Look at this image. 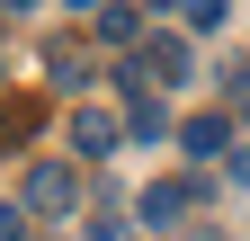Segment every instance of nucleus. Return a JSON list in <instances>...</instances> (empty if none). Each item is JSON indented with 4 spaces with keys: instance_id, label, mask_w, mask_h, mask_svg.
Instances as JSON below:
<instances>
[{
    "instance_id": "nucleus-1",
    "label": "nucleus",
    "mask_w": 250,
    "mask_h": 241,
    "mask_svg": "<svg viewBox=\"0 0 250 241\" xmlns=\"http://www.w3.org/2000/svg\"><path fill=\"white\" fill-rule=\"evenodd\" d=\"M188 72H197L188 36H170V27H161V36H143V54H134V80H143V89H152V80H188Z\"/></svg>"
},
{
    "instance_id": "nucleus-2",
    "label": "nucleus",
    "mask_w": 250,
    "mask_h": 241,
    "mask_svg": "<svg viewBox=\"0 0 250 241\" xmlns=\"http://www.w3.org/2000/svg\"><path fill=\"white\" fill-rule=\"evenodd\" d=\"M27 205H36V215H72V205H81L72 161H36V170H27Z\"/></svg>"
},
{
    "instance_id": "nucleus-3",
    "label": "nucleus",
    "mask_w": 250,
    "mask_h": 241,
    "mask_svg": "<svg viewBox=\"0 0 250 241\" xmlns=\"http://www.w3.org/2000/svg\"><path fill=\"white\" fill-rule=\"evenodd\" d=\"M197 197H206L197 179H152V188L134 197V223H152V232H161V223H179V215H188Z\"/></svg>"
},
{
    "instance_id": "nucleus-4",
    "label": "nucleus",
    "mask_w": 250,
    "mask_h": 241,
    "mask_svg": "<svg viewBox=\"0 0 250 241\" xmlns=\"http://www.w3.org/2000/svg\"><path fill=\"white\" fill-rule=\"evenodd\" d=\"M116 134H125V116H107V107H81V116H72V152H81V161H107Z\"/></svg>"
},
{
    "instance_id": "nucleus-5",
    "label": "nucleus",
    "mask_w": 250,
    "mask_h": 241,
    "mask_svg": "<svg viewBox=\"0 0 250 241\" xmlns=\"http://www.w3.org/2000/svg\"><path fill=\"white\" fill-rule=\"evenodd\" d=\"M125 134H143V143H161V134H170V116H161V99H152L143 80H134V99H125Z\"/></svg>"
},
{
    "instance_id": "nucleus-6",
    "label": "nucleus",
    "mask_w": 250,
    "mask_h": 241,
    "mask_svg": "<svg viewBox=\"0 0 250 241\" xmlns=\"http://www.w3.org/2000/svg\"><path fill=\"white\" fill-rule=\"evenodd\" d=\"M179 152L188 161H214V152H224V116H188V125H179Z\"/></svg>"
},
{
    "instance_id": "nucleus-7",
    "label": "nucleus",
    "mask_w": 250,
    "mask_h": 241,
    "mask_svg": "<svg viewBox=\"0 0 250 241\" xmlns=\"http://www.w3.org/2000/svg\"><path fill=\"white\" fill-rule=\"evenodd\" d=\"M99 36H107V45H143V9L107 0V9H99Z\"/></svg>"
},
{
    "instance_id": "nucleus-8",
    "label": "nucleus",
    "mask_w": 250,
    "mask_h": 241,
    "mask_svg": "<svg viewBox=\"0 0 250 241\" xmlns=\"http://www.w3.org/2000/svg\"><path fill=\"white\" fill-rule=\"evenodd\" d=\"M224 9H232V0H179V18H188V36H214V27H224Z\"/></svg>"
},
{
    "instance_id": "nucleus-9",
    "label": "nucleus",
    "mask_w": 250,
    "mask_h": 241,
    "mask_svg": "<svg viewBox=\"0 0 250 241\" xmlns=\"http://www.w3.org/2000/svg\"><path fill=\"white\" fill-rule=\"evenodd\" d=\"M81 241H125V223H116V215H89V232H81Z\"/></svg>"
},
{
    "instance_id": "nucleus-10",
    "label": "nucleus",
    "mask_w": 250,
    "mask_h": 241,
    "mask_svg": "<svg viewBox=\"0 0 250 241\" xmlns=\"http://www.w3.org/2000/svg\"><path fill=\"white\" fill-rule=\"evenodd\" d=\"M0 241H27V215H18V205H0Z\"/></svg>"
},
{
    "instance_id": "nucleus-11",
    "label": "nucleus",
    "mask_w": 250,
    "mask_h": 241,
    "mask_svg": "<svg viewBox=\"0 0 250 241\" xmlns=\"http://www.w3.org/2000/svg\"><path fill=\"white\" fill-rule=\"evenodd\" d=\"M62 9H89V18H99V9H107V0H62Z\"/></svg>"
},
{
    "instance_id": "nucleus-12",
    "label": "nucleus",
    "mask_w": 250,
    "mask_h": 241,
    "mask_svg": "<svg viewBox=\"0 0 250 241\" xmlns=\"http://www.w3.org/2000/svg\"><path fill=\"white\" fill-rule=\"evenodd\" d=\"M143 9H179V0H143Z\"/></svg>"
},
{
    "instance_id": "nucleus-13",
    "label": "nucleus",
    "mask_w": 250,
    "mask_h": 241,
    "mask_svg": "<svg viewBox=\"0 0 250 241\" xmlns=\"http://www.w3.org/2000/svg\"><path fill=\"white\" fill-rule=\"evenodd\" d=\"M9 9H27V0H9Z\"/></svg>"
},
{
    "instance_id": "nucleus-14",
    "label": "nucleus",
    "mask_w": 250,
    "mask_h": 241,
    "mask_svg": "<svg viewBox=\"0 0 250 241\" xmlns=\"http://www.w3.org/2000/svg\"><path fill=\"white\" fill-rule=\"evenodd\" d=\"M241 116H250V99H241Z\"/></svg>"
}]
</instances>
